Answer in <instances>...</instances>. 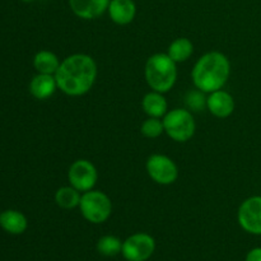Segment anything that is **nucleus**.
<instances>
[{
	"mask_svg": "<svg viewBox=\"0 0 261 261\" xmlns=\"http://www.w3.org/2000/svg\"><path fill=\"white\" fill-rule=\"evenodd\" d=\"M236 107L233 96L223 88L214 91L206 96V110L217 119H227Z\"/></svg>",
	"mask_w": 261,
	"mask_h": 261,
	"instance_id": "10",
	"label": "nucleus"
},
{
	"mask_svg": "<svg viewBox=\"0 0 261 261\" xmlns=\"http://www.w3.org/2000/svg\"><path fill=\"white\" fill-rule=\"evenodd\" d=\"M97 252L105 257H115L121 254L122 241L114 234H105L97 241Z\"/></svg>",
	"mask_w": 261,
	"mask_h": 261,
	"instance_id": "19",
	"label": "nucleus"
},
{
	"mask_svg": "<svg viewBox=\"0 0 261 261\" xmlns=\"http://www.w3.org/2000/svg\"><path fill=\"white\" fill-rule=\"evenodd\" d=\"M60 59L58 58L55 53L50 50H41L33 58V66H35L36 71L41 74H53L58 71L59 66H60Z\"/></svg>",
	"mask_w": 261,
	"mask_h": 261,
	"instance_id": "16",
	"label": "nucleus"
},
{
	"mask_svg": "<svg viewBox=\"0 0 261 261\" xmlns=\"http://www.w3.org/2000/svg\"><path fill=\"white\" fill-rule=\"evenodd\" d=\"M206 93L199 91V89H191L185 96L186 109L190 110L191 112H199L206 107Z\"/></svg>",
	"mask_w": 261,
	"mask_h": 261,
	"instance_id": "21",
	"label": "nucleus"
},
{
	"mask_svg": "<svg viewBox=\"0 0 261 261\" xmlns=\"http://www.w3.org/2000/svg\"><path fill=\"white\" fill-rule=\"evenodd\" d=\"M237 222L247 233L261 236V195L250 196L240 204Z\"/></svg>",
	"mask_w": 261,
	"mask_h": 261,
	"instance_id": "9",
	"label": "nucleus"
},
{
	"mask_svg": "<svg viewBox=\"0 0 261 261\" xmlns=\"http://www.w3.org/2000/svg\"><path fill=\"white\" fill-rule=\"evenodd\" d=\"M140 133L144 138L148 139H157L165 133V126H163L162 119L158 117H147L142 122L140 126Z\"/></svg>",
	"mask_w": 261,
	"mask_h": 261,
	"instance_id": "20",
	"label": "nucleus"
},
{
	"mask_svg": "<svg viewBox=\"0 0 261 261\" xmlns=\"http://www.w3.org/2000/svg\"><path fill=\"white\" fill-rule=\"evenodd\" d=\"M78 208L87 222L102 224L111 217L112 201L106 193L93 189L82 194Z\"/></svg>",
	"mask_w": 261,
	"mask_h": 261,
	"instance_id": "5",
	"label": "nucleus"
},
{
	"mask_svg": "<svg viewBox=\"0 0 261 261\" xmlns=\"http://www.w3.org/2000/svg\"><path fill=\"white\" fill-rule=\"evenodd\" d=\"M144 76L152 91L167 93L177 82V64L167 54H153L147 59Z\"/></svg>",
	"mask_w": 261,
	"mask_h": 261,
	"instance_id": "3",
	"label": "nucleus"
},
{
	"mask_svg": "<svg viewBox=\"0 0 261 261\" xmlns=\"http://www.w3.org/2000/svg\"><path fill=\"white\" fill-rule=\"evenodd\" d=\"M22 2H24V3H31V2H33V0H22Z\"/></svg>",
	"mask_w": 261,
	"mask_h": 261,
	"instance_id": "23",
	"label": "nucleus"
},
{
	"mask_svg": "<svg viewBox=\"0 0 261 261\" xmlns=\"http://www.w3.org/2000/svg\"><path fill=\"white\" fill-rule=\"evenodd\" d=\"M245 261H261V247H254L246 254Z\"/></svg>",
	"mask_w": 261,
	"mask_h": 261,
	"instance_id": "22",
	"label": "nucleus"
},
{
	"mask_svg": "<svg viewBox=\"0 0 261 261\" xmlns=\"http://www.w3.org/2000/svg\"><path fill=\"white\" fill-rule=\"evenodd\" d=\"M68 181L69 185L83 194L86 191L93 190L98 181V171L91 161L81 158L74 161L69 167Z\"/></svg>",
	"mask_w": 261,
	"mask_h": 261,
	"instance_id": "8",
	"label": "nucleus"
},
{
	"mask_svg": "<svg viewBox=\"0 0 261 261\" xmlns=\"http://www.w3.org/2000/svg\"><path fill=\"white\" fill-rule=\"evenodd\" d=\"M167 54L176 64L185 63L193 56L194 43L186 37H178L170 43L167 48Z\"/></svg>",
	"mask_w": 261,
	"mask_h": 261,
	"instance_id": "17",
	"label": "nucleus"
},
{
	"mask_svg": "<svg viewBox=\"0 0 261 261\" xmlns=\"http://www.w3.org/2000/svg\"><path fill=\"white\" fill-rule=\"evenodd\" d=\"M97 75L98 68L94 59L82 53L63 59L55 73L59 89L70 97H81L88 93L96 83Z\"/></svg>",
	"mask_w": 261,
	"mask_h": 261,
	"instance_id": "1",
	"label": "nucleus"
},
{
	"mask_svg": "<svg viewBox=\"0 0 261 261\" xmlns=\"http://www.w3.org/2000/svg\"><path fill=\"white\" fill-rule=\"evenodd\" d=\"M111 0H69L71 12L84 20L97 19L107 12Z\"/></svg>",
	"mask_w": 261,
	"mask_h": 261,
	"instance_id": "11",
	"label": "nucleus"
},
{
	"mask_svg": "<svg viewBox=\"0 0 261 261\" xmlns=\"http://www.w3.org/2000/svg\"><path fill=\"white\" fill-rule=\"evenodd\" d=\"M155 251V240L147 232H137L122 241L121 255L126 261H147Z\"/></svg>",
	"mask_w": 261,
	"mask_h": 261,
	"instance_id": "7",
	"label": "nucleus"
},
{
	"mask_svg": "<svg viewBox=\"0 0 261 261\" xmlns=\"http://www.w3.org/2000/svg\"><path fill=\"white\" fill-rule=\"evenodd\" d=\"M231 75V61L221 51H209L196 60L191 71L194 87L209 94L222 89Z\"/></svg>",
	"mask_w": 261,
	"mask_h": 261,
	"instance_id": "2",
	"label": "nucleus"
},
{
	"mask_svg": "<svg viewBox=\"0 0 261 261\" xmlns=\"http://www.w3.org/2000/svg\"><path fill=\"white\" fill-rule=\"evenodd\" d=\"M58 89V82L53 74L37 73L30 82V93L38 101L48 99Z\"/></svg>",
	"mask_w": 261,
	"mask_h": 261,
	"instance_id": "12",
	"label": "nucleus"
},
{
	"mask_svg": "<svg viewBox=\"0 0 261 261\" xmlns=\"http://www.w3.org/2000/svg\"><path fill=\"white\" fill-rule=\"evenodd\" d=\"M107 13L115 24L127 25L137 15V5L134 0H111Z\"/></svg>",
	"mask_w": 261,
	"mask_h": 261,
	"instance_id": "13",
	"label": "nucleus"
},
{
	"mask_svg": "<svg viewBox=\"0 0 261 261\" xmlns=\"http://www.w3.org/2000/svg\"><path fill=\"white\" fill-rule=\"evenodd\" d=\"M145 170L152 181L158 185H172L178 178V167L175 161L161 153H154L148 157L145 162Z\"/></svg>",
	"mask_w": 261,
	"mask_h": 261,
	"instance_id": "6",
	"label": "nucleus"
},
{
	"mask_svg": "<svg viewBox=\"0 0 261 261\" xmlns=\"http://www.w3.org/2000/svg\"><path fill=\"white\" fill-rule=\"evenodd\" d=\"M165 133L176 143H186L195 135L196 122L190 110L176 107L168 110L162 119Z\"/></svg>",
	"mask_w": 261,
	"mask_h": 261,
	"instance_id": "4",
	"label": "nucleus"
},
{
	"mask_svg": "<svg viewBox=\"0 0 261 261\" xmlns=\"http://www.w3.org/2000/svg\"><path fill=\"white\" fill-rule=\"evenodd\" d=\"M0 227L10 234H22L28 227L27 217L19 211L8 209L0 214Z\"/></svg>",
	"mask_w": 261,
	"mask_h": 261,
	"instance_id": "15",
	"label": "nucleus"
},
{
	"mask_svg": "<svg viewBox=\"0 0 261 261\" xmlns=\"http://www.w3.org/2000/svg\"><path fill=\"white\" fill-rule=\"evenodd\" d=\"M82 193L71 185L61 186L55 193V203L64 211H71L79 206Z\"/></svg>",
	"mask_w": 261,
	"mask_h": 261,
	"instance_id": "18",
	"label": "nucleus"
},
{
	"mask_svg": "<svg viewBox=\"0 0 261 261\" xmlns=\"http://www.w3.org/2000/svg\"><path fill=\"white\" fill-rule=\"evenodd\" d=\"M142 109L148 117L163 119L168 112V102L165 93L157 91H150L144 94L142 99Z\"/></svg>",
	"mask_w": 261,
	"mask_h": 261,
	"instance_id": "14",
	"label": "nucleus"
}]
</instances>
